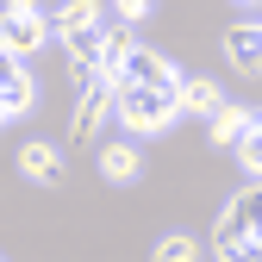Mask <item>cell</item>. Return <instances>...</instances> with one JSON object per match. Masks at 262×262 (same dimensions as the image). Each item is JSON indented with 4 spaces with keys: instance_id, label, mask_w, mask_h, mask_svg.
Wrapping results in <instances>:
<instances>
[{
    "instance_id": "6da1fadb",
    "label": "cell",
    "mask_w": 262,
    "mask_h": 262,
    "mask_svg": "<svg viewBox=\"0 0 262 262\" xmlns=\"http://www.w3.org/2000/svg\"><path fill=\"white\" fill-rule=\"evenodd\" d=\"M181 113L175 88H138V81H119V106L113 119L125 125V138H156V131H169Z\"/></svg>"
},
{
    "instance_id": "ba28073f",
    "label": "cell",
    "mask_w": 262,
    "mask_h": 262,
    "mask_svg": "<svg viewBox=\"0 0 262 262\" xmlns=\"http://www.w3.org/2000/svg\"><path fill=\"white\" fill-rule=\"evenodd\" d=\"M250 119H256L250 106H237V100H219V106L206 113V138H212V144L225 150V144H237L244 131H250Z\"/></svg>"
},
{
    "instance_id": "8992f818",
    "label": "cell",
    "mask_w": 262,
    "mask_h": 262,
    "mask_svg": "<svg viewBox=\"0 0 262 262\" xmlns=\"http://www.w3.org/2000/svg\"><path fill=\"white\" fill-rule=\"evenodd\" d=\"M144 175V156H138V144L131 138H119V144H100V181H113V187H131Z\"/></svg>"
},
{
    "instance_id": "30bf717a",
    "label": "cell",
    "mask_w": 262,
    "mask_h": 262,
    "mask_svg": "<svg viewBox=\"0 0 262 262\" xmlns=\"http://www.w3.org/2000/svg\"><path fill=\"white\" fill-rule=\"evenodd\" d=\"M100 25V0H62L50 13V38H75V31H94Z\"/></svg>"
},
{
    "instance_id": "8fae6325",
    "label": "cell",
    "mask_w": 262,
    "mask_h": 262,
    "mask_svg": "<svg viewBox=\"0 0 262 262\" xmlns=\"http://www.w3.org/2000/svg\"><path fill=\"white\" fill-rule=\"evenodd\" d=\"M175 100H181V113H212L225 94H219L212 75H181V81H175Z\"/></svg>"
},
{
    "instance_id": "5bb4252c",
    "label": "cell",
    "mask_w": 262,
    "mask_h": 262,
    "mask_svg": "<svg viewBox=\"0 0 262 262\" xmlns=\"http://www.w3.org/2000/svg\"><path fill=\"white\" fill-rule=\"evenodd\" d=\"M231 150H237V162H244V175H262V119H250V131H244Z\"/></svg>"
},
{
    "instance_id": "3957f363",
    "label": "cell",
    "mask_w": 262,
    "mask_h": 262,
    "mask_svg": "<svg viewBox=\"0 0 262 262\" xmlns=\"http://www.w3.org/2000/svg\"><path fill=\"white\" fill-rule=\"evenodd\" d=\"M113 106H119V81L94 75V81L81 88V100H75V119H69V138H75V144H88L94 131H100V125L113 119Z\"/></svg>"
},
{
    "instance_id": "9a60e30c",
    "label": "cell",
    "mask_w": 262,
    "mask_h": 262,
    "mask_svg": "<svg viewBox=\"0 0 262 262\" xmlns=\"http://www.w3.org/2000/svg\"><path fill=\"white\" fill-rule=\"evenodd\" d=\"M200 256V237H187V231H169L156 244V262H193Z\"/></svg>"
},
{
    "instance_id": "9c48e42d",
    "label": "cell",
    "mask_w": 262,
    "mask_h": 262,
    "mask_svg": "<svg viewBox=\"0 0 262 262\" xmlns=\"http://www.w3.org/2000/svg\"><path fill=\"white\" fill-rule=\"evenodd\" d=\"M244 237H250V231H244V206L231 200V206H225V212L212 219V256L237 262V256H244Z\"/></svg>"
},
{
    "instance_id": "7a4b0ae2",
    "label": "cell",
    "mask_w": 262,
    "mask_h": 262,
    "mask_svg": "<svg viewBox=\"0 0 262 262\" xmlns=\"http://www.w3.org/2000/svg\"><path fill=\"white\" fill-rule=\"evenodd\" d=\"M0 44H7L13 56H31L50 44V13L38 7V0H7L0 7Z\"/></svg>"
},
{
    "instance_id": "4fadbf2b",
    "label": "cell",
    "mask_w": 262,
    "mask_h": 262,
    "mask_svg": "<svg viewBox=\"0 0 262 262\" xmlns=\"http://www.w3.org/2000/svg\"><path fill=\"white\" fill-rule=\"evenodd\" d=\"M131 44H138V38L125 31V19H119V25H106V38H100V75H106V81H119V69H125Z\"/></svg>"
},
{
    "instance_id": "7c38bea8",
    "label": "cell",
    "mask_w": 262,
    "mask_h": 262,
    "mask_svg": "<svg viewBox=\"0 0 262 262\" xmlns=\"http://www.w3.org/2000/svg\"><path fill=\"white\" fill-rule=\"evenodd\" d=\"M237 206H244V256H262V175H250V187L237 193Z\"/></svg>"
},
{
    "instance_id": "277c9868",
    "label": "cell",
    "mask_w": 262,
    "mask_h": 262,
    "mask_svg": "<svg viewBox=\"0 0 262 262\" xmlns=\"http://www.w3.org/2000/svg\"><path fill=\"white\" fill-rule=\"evenodd\" d=\"M119 81H138V88H175L181 75H175V62L162 56V50H144V44H131L125 69H119Z\"/></svg>"
},
{
    "instance_id": "52a82bcc",
    "label": "cell",
    "mask_w": 262,
    "mask_h": 262,
    "mask_svg": "<svg viewBox=\"0 0 262 262\" xmlns=\"http://www.w3.org/2000/svg\"><path fill=\"white\" fill-rule=\"evenodd\" d=\"M225 56L237 75H262V25H231L225 31Z\"/></svg>"
},
{
    "instance_id": "5b68a950",
    "label": "cell",
    "mask_w": 262,
    "mask_h": 262,
    "mask_svg": "<svg viewBox=\"0 0 262 262\" xmlns=\"http://www.w3.org/2000/svg\"><path fill=\"white\" fill-rule=\"evenodd\" d=\"M19 175H25V181H38V187H62V150L44 144V138L19 144Z\"/></svg>"
},
{
    "instance_id": "e0dca14e",
    "label": "cell",
    "mask_w": 262,
    "mask_h": 262,
    "mask_svg": "<svg viewBox=\"0 0 262 262\" xmlns=\"http://www.w3.org/2000/svg\"><path fill=\"white\" fill-rule=\"evenodd\" d=\"M237 7H262V0H237Z\"/></svg>"
},
{
    "instance_id": "ac0fdd59",
    "label": "cell",
    "mask_w": 262,
    "mask_h": 262,
    "mask_svg": "<svg viewBox=\"0 0 262 262\" xmlns=\"http://www.w3.org/2000/svg\"><path fill=\"white\" fill-rule=\"evenodd\" d=\"M256 119H262V113H256Z\"/></svg>"
},
{
    "instance_id": "2e32d148",
    "label": "cell",
    "mask_w": 262,
    "mask_h": 262,
    "mask_svg": "<svg viewBox=\"0 0 262 262\" xmlns=\"http://www.w3.org/2000/svg\"><path fill=\"white\" fill-rule=\"evenodd\" d=\"M113 7H119V19H125V25H138V19H150L156 0H113Z\"/></svg>"
}]
</instances>
